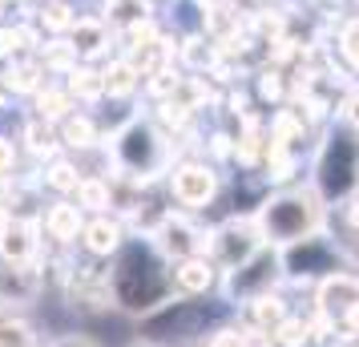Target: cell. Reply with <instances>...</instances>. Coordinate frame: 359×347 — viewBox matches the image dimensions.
I'll return each mask as SVG.
<instances>
[{
    "instance_id": "11",
    "label": "cell",
    "mask_w": 359,
    "mask_h": 347,
    "mask_svg": "<svg viewBox=\"0 0 359 347\" xmlns=\"http://www.w3.org/2000/svg\"><path fill=\"white\" fill-rule=\"evenodd\" d=\"M85 247L93 250V254H117L121 250V226H117L114 218H93L85 226Z\"/></svg>"
},
{
    "instance_id": "13",
    "label": "cell",
    "mask_w": 359,
    "mask_h": 347,
    "mask_svg": "<svg viewBox=\"0 0 359 347\" xmlns=\"http://www.w3.org/2000/svg\"><path fill=\"white\" fill-rule=\"evenodd\" d=\"M101 45H105V29H101L97 20H77L73 25V49L77 53L93 57V53H101Z\"/></svg>"
},
{
    "instance_id": "5",
    "label": "cell",
    "mask_w": 359,
    "mask_h": 347,
    "mask_svg": "<svg viewBox=\"0 0 359 347\" xmlns=\"http://www.w3.org/2000/svg\"><path fill=\"white\" fill-rule=\"evenodd\" d=\"M319 307H323L347 335L359 331V279L351 275H327L319 287Z\"/></svg>"
},
{
    "instance_id": "26",
    "label": "cell",
    "mask_w": 359,
    "mask_h": 347,
    "mask_svg": "<svg viewBox=\"0 0 359 347\" xmlns=\"http://www.w3.org/2000/svg\"><path fill=\"white\" fill-rule=\"evenodd\" d=\"M8 165H13V146H8V142L0 137V174H4Z\"/></svg>"
},
{
    "instance_id": "19",
    "label": "cell",
    "mask_w": 359,
    "mask_h": 347,
    "mask_svg": "<svg viewBox=\"0 0 359 347\" xmlns=\"http://www.w3.org/2000/svg\"><path fill=\"white\" fill-rule=\"evenodd\" d=\"M278 343L283 347H303L307 343V327H303V323H283V327H278Z\"/></svg>"
},
{
    "instance_id": "10",
    "label": "cell",
    "mask_w": 359,
    "mask_h": 347,
    "mask_svg": "<svg viewBox=\"0 0 359 347\" xmlns=\"http://www.w3.org/2000/svg\"><path fill=\"white\" fill-rule=\"evenodd\" d=\"M170 279H174V287L186 291V295H202V291H210L214 287V263H206L202 254L182 259V263L170 271Z\"/></svg>"
},
{
    "instance_id": "17",
    "label": "cell",
    "mask_w": 359,
    "mask_h": 347,
    "mask_svg": "<svg viewBox=\"0 0 359 347\" xmlns=\"http://www.w3.org/2000/svg\"><path fill=\"white\" fill-rule=\"evenodd\" d=\"M65 142L69 146H89L93 142V125L85 117H69L65 121Z\"/></svg>"
},
{
    "instance_id": "3",
    "label": "cell",
    "mask_w": 359,
    "mask_h": 347,
    "mask_svg": "<svg viewBox=\"0 0 359 347\" xmlns=\"http://www.w3.org/2000/svg\"><path fill=\"white\" fill-rule=\"evenodd\" d=\"M319 194L323 198H343L359 186V133L335 130L319 154Z\"/></svg>"
},
{
    "instance_id": "14",
    "label": "cell",
    "mask_w": 359,
    "mask_h": 347,
    "mask_svg": "<svg viewBox=\"0 0 359 347\" xmlns=\"http://www.w3.org/2000/svg\"><path fill=\"white\" fill-rule=\"evenodd\" d=\"M77 226H81V215H77V206H53L49 215V231L53 238H77Z\"/></svg>"
},
{
    "instance_id": "2",
    "label": "cell",
    "mask_w": 359,
    "mask_h": 347,
    "mask_svg": "<svg viewBox=\"0 0 359 347\" xmlns=\"http://www.w3.org/2000/svg\"><path fill=\"white\" fill-rule=\"evenodd\" d=\"M323 222V206L311 190H287L271 198L266 206L259 210V234L266 243H278V247H291V243H303L311 234L319 231Z\"/></svg>"
},
{
    "instance_id": "1",
    "label": "cell",
    "mask_w": 359,
    "mask_h": 347,
    "mask_svg": "<svg viewBox=\"0 0 359 347\" xmlns=\"http://www.w3.org/2000/svg\"><path fill=\"white\" fill-rule=\"evenodd\" d=\"M174 291V279L165 275L158 250L149 247H126L121 259H117V271H114V299L117 307L142 315V311H154L162 307L165 299Z\"/></svg>"
},
{
    "instance_id": "23",
    "label": "cell",
    "mask_w": 359,
    "mask_h": 347,
    "mask_svg": "<svg viewBox=\"0 0 359 347\" xmlns=\"http://www.w3.org/2000/svg\"><path fill=\"white\" fill-rule=\"evenodd\" d=\"M343 53H347V61L359 69V25H351V29L343 33Z\"/></svg>"
},
{
    "instance_id": "12",
    "label": "cell",
    "mask_w": 359,
    "mask_h": 347,
    "mask_svg": "<svg viewBox=\"0 0 359 347\" xmlns=\"http://www.w3.org/2000/svg\"><path fill=\"white\" fill-rule=\"evenodd\" d=\"M0 254H4L8 263H25V259L33 254V238H29V226H8V231L0 234Z\"/></svg>"
},
{
    "instance_id": "21",
    "label": "cell",
    "mask_w": 359,
    "mask_h": 347,
    "mask_svg": "<svg viewBox=\"0 0 359 347\" xmlns=\"http://www.w3.org/2000/svg\"><path fill=\"white\" fill-rule=\"evenodd\" d=\"M73 89H77V93H85V97H93V93H101V89H105V85L97 81V73H73Z\"/></svg>"
},
{
    "instance_id": "9",
    "label": "cell",
    "mask_w": 359,
    "mask_h": 347,
    "mask_svg": "<svg viewBox=\"0 0 359 347\" xmlns=\"http://www.w3.org/2000/svg\"><path fill=\"white\" fill-rule=\"evenodd\" d=\"M202 231H194L190 222H182V218H165L162 222V231H158V247L170 254V259H194L198 250H202Z\"/></svg>"
},
{
    "instance_id": "22",
    "label": "cell",
    "mask_w": 359,
    "mask_h": 347,
    "mask_svg": "<svg viewBox=\"0 0 359 347\" xmlns=\"http://www.w3.org/2000/svg\"><path fill=\"white\" fill-rule=\"evenodd\" d=\"M77 194H81L89 206H109V190H105V186H97V182H85Z\"/></svg>"
},
{
    "instance_id": "8",
    "label": "cell",
    "mask_w": 359,
    "mask_h": 347,
    "mask_svg": "<svg viewBox=\"0 0 359 347\" xmlns=\"http://www.w3.org/2000/svg\"><path fill=\"white\" fill-rule=\"evenodd\" d=\"M170 190H174V198L182 206H206L214 198V190H218V178H214L210 165H198V162H186L174 170V178H170Z\"/></svg>"
},
{
    "instance_id": "24",
    "label": "cell",
    "mask_w": 359,
    "mask_h": 347,
    "mask_svg": "<svg viewBox=\"0 0 359 347\" xmlns=\"http://www.w3.org/2000/svg\"><path fill=\"white\" fill-rule=\"evenodd\" d=\"M41 114L45 117H61L65 114V97H61V93H41Z\"/></svg>"
},
{
    "instance_id": "6",
    "label": "cell",
    "mask_w": 359,
    "mask_h": 347,
    "mask_svg": "<svg viewBox=\"0 0 359 347\" xmlns=\"http://www.w3.org/2000/svg\"><path fill=\"white\" fill-rule=\"evenodd\" d=\"M275 275H278V254H271V250H255L243 266L230 271V295L234 299H250V295L259 299V295L271 291Z\"/></svg>"
},
{
    "instance_id": "16",
    "label": "cell",
    "mask_w": 359,
    "mask_h": 347,
    "mask_svg": "<svg viewBox=\"0 0 359 347\" xmlns=\"http://www.w3.org/2000/svg\"><path fill=\"white\" fill-rule=\"evenodd\" d=\"M101 85L109 89V93H130L133 89V69L126 65V61H117V65L105 69V77H101Z\"/></svg>"
},
{
    "instance_id": "29",
    "label": "cell",
    "mask_w": 359,
    "mask_h": 347,
    "mask_svg": "<svg viewBox=\"0 0 359 347\" xmlns=\"http://www.w3.org/2000/svg\"><path fill=\"white\" fill-rule=\"evenodd\" d=\"M202 4H218V0H202Z\"/></svg>"
},
{
    "instance_id": "27",
    "label": "cell",
    "mask_w": 359,
    "mask_h": 347,
    "mask_svg": "<svg viewBox=\"0 0 359 347\" xmlns=\"http://www.w3.org/2000/svg\"><path fill=\"white\" fill-rule=\"evenodd\" d=\"M53 347H93L89 339H81V335H65V339H57Z\"/></svg>"
},
{
    "instance_id": "7",
    "label": "cell",
    "mask_w": 359,
    "mask_h": 347,
    "mask_svg": "<svg viewBox=\"0 0 359 347\" xmlns=\"http://www.w3.org/2000/svg\"><path fill=\"white\" fill-rule=\"evenodd\" d=\"M259 226L255 222H226L222 231L214 234V263L226 266V271H234V266H243L255 250H259Z\"/></svg>"
},
{
    "instance_id": "4",
    "label": "cell",
    "mask_w": 359,
    "mask_h": 347,
    "mask_svg": "<svg viewBox=\"0 0 359 347\" xmlns=\"http://www.w3.org/2000/svg\"><path fill=\"white\" fill-rule=\"evenodd\" d=\"M117 162L130 174H154L162 165V142L146 121H133L130 130L117 137Z\"/></svg>"
},
{
    "instance_id": "25",
    "label": "cell",
    "mask_w": 359,
    "mask_h": 347,
    "mask_svg": "<svg viewBox=\"0 0 359 347\" xmlns=\"http://www.w3.org/2000/svg\"><path fill=\"white\" fill-rule=\"evenodd\" d=\"M343 117H347V125L359 133V93H355V97H347V105H343Z\"/></svg>"
},
{
    "instance_id": "28",
    "label": "cell",
    "mask_w": 359,
    "mask_h": 347,
    "mask_svg": "<svg viewBox=\"0 0 359 347\" xmlns=\"http://www.w3.org/2000/svg\"><path fill=\"white\" fill-rule=\"evenodd\" d=\"M351 222L359 226V198H355V206H351Z\"/></svg>"
},
{
    "instance_id": "18",
    "label": "cell",
    "mask_w": 359,
    "mask_h": 347,
    "mask_svg": "<svg viewBox=\"0 0 359 347\" xmlns=\"http://www.w3.org/2000/svg\"><path fill=\"white\" fill-rule=\"evenodd\" d=\"M255 303H259V307H255V315H259V323H278V319H283V307H278V299L259 295Z\"/></svg>"
},
{
    "instance_id": "15",
    "label": "cell",
    "mask_w": 359,
    "mask_h": 347,
    "mask_svg": "<svg viewBox=\"0 0 359 347\" xmlns=\"http://www.w3.org/2000/svg\"><path fill=\"white\" fill-rule=\"evenodd\" d=\"M0 347H33V331L13 315H0Z\"/></svg>"
},
{
    "instance_id": "20",
    "label": "cell",
    "mask_w": 359,
    "mask_h": 347,
    "mask_svg": "<svg viewBox=\"0 0 359 347\" xmlns=\"http://www.w3.org/2000/svg\"><path fill=\"white\" fill-rule=\"evenodd\" d=\"M114 8H121V13H114L117 20H137L146 17V0H109Z\"/></svg>"
}]
</instances>
